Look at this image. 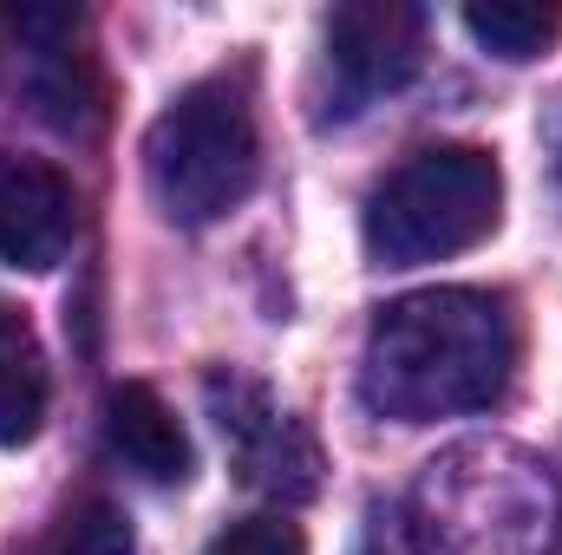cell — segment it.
I'll return each instance as SVG.
<instances>
[{
	"label": "cell",
	"mask_w": 562,
	"mask_h": 555,
	"mask_svg": "<svg viewBox=\"0 0 562 555\" xmlns=\"http://www.w3.org/2000/svg\"><path fill=\"white\" fill-rule=\"evenodd\" d=\"M510 366H517V333L497 294L425 287L373 320L360 393L380 418L431 424V418L497 406L510 386Z\"/></svg>",
	"instance_id": "1"
},
{
	"label": "cell",
	"mask_w": 562,
	"mask_h": 555,
	"mask_svg": "<svg viewBox=\"0 0 562 555\" xmlns=\"http://www.w3.org/2000/svg\"><path fill=\"white\" fill-rule=\"evenodd\" d=\"M504 223V170L477 144H438L406 157L367 203V256L386 269L451 262Z\"/></svg>",
	"instance_id": "2"
},
{
	"label": "cell",
	"mask_w": 562,
	"mask_h": 555,
	"mask_svg": "<svg viewBox=\"0 0 562 555\" xmlns=\"http://www.w3.org/2000/svg\"><path fill=\"white\" fill-rule=\"evenodd\" d=\"M256 112L229 79H203L164 105L144 138V177L170 223H216L256 190Z\"/></svg>",
	"instance_id": "3"
},
{
	"label": "cell",
	"mask_w": 562,
	"mask_h": 555,
	"mask_svg": "<svg viewBox=\"0 0 562 555\" xmlns=\"http://www.w3.org/2000/svg\"><path fill=\"white\" fill-rule=\"evenodd\" d=\"M425 59L419 7L400 0H360L327 20V66L347 92V105H367L380 92H400Z\"/></svg>",
	"instance_id": "4"
},
{
	"label": "cell",
	"mask_w": 562,
	"mask_h": 555,
	"mask_svg": "<svg viewBox=\"0 0 562 555\" xmlns=\"http://www.w3.org/2000/svg\"><path fill=\"white\" fill-rule=\"evenodd\" d=\"M79 203L53 163L0 150V262L7 269H53L72 249Z\"/></svg>",
	"instance_id": "5"
},
{
	"label": "cell",
	"mask_w": 562,
	"mask_h": 555,
	"mask_svg": "<svg viewBox=\"0 0 562 555\" xmlns=\"http://www.w3.org/2000/svg\"><path fill=\"white\" fill-rule=\"evenodd\" d=\"M105 444H112L119 464H132L150 484H183L190 477V438L150 386H119L105 399Z\"/></svg>",
	"instance_id": "6"
},
{
	"label": "cell",
	"mask_w": 562,
	"mask_h": 555,
	"mask_svg": "<svg viewBox=\"0 0 562 555\" xmlns=\"http://www.w3.org/2000/svg\"><path fill=\"white\" fill-rule=\"evenodd\" d=\"M46 418V353L20 307H0V444H26Z\"/></svg>",
	"instance_id": "7"
},
{
	"label": "cell",
	"mask_w": 562,
	"mask_h": 555,
	"mask_svg": "<svg viewBox=\"0 0 562 555\" xmlns=\"http://www.w3.org/2000/svg\"><path fill=\"white\" fill-rule=\"evenodd\" d=\"M464 33L497 53V59H543L562 39V7H537V0H477L464 7Z\"/></svg>",
	"instance_id": "8"
},
{
	"label": "cell",
	"mask_w": 562,
	"mask_h": 555,
	"mask_svg": "<svg viewBox=\"0 0 562 555\" xmlns=\"http://www.w3.org/2000/svg\"><path fill=\"white\" fill-rule=\"evenodd\" d=\"M203 555H307V543H301V530L288 517H243Z\"/></svg>",
	"instance_id": "9"
},
{
	"label": "cell",
	"mask_w": 562,
	"mask_h": 555,
	"mask_svg": "<svg viewBox=\"0 0 562 555\" xmlns=\"http://www.w3.org/2000/svg\"><path fill=\"white\" fill-rule=\"evenodd\" d=\"M72 555H132V530L112 510H92L86 530H79V543H72Z\"/></svg>",
	"instance_id": "10"
}]
</instances>
